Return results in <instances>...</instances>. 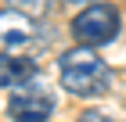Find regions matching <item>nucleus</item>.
Listing matches in <instances>:
<instances>
[{
	"label": "nucleus",
	"mask_w": 126,
	"mask_h": 122,
	"mask_svg": "<svg viewBox=\"0 0 126 122\" xmlns=\"http://www.w3.org/2000/svg\"><path fill=\"white\" fill-rule=\"evenodd\" d=\"M76 122H115L112 115H105V111H87V115H79Z\"/></svg>",
	"instance_id": "7"
},
{
	"label": "nucleus",
	"mask_w": 126,
	"mask_h": 122,
	"mask_svg": "<svg viewBox=\"0 0 126 122\" xmlns=\"http://www.w3.org/2000/svg\"><path fill=\"white\" fill-rule=\"evenodd\" d=\"M43 43H47V36H40L36 18H29L15 7L0 11V54H32Z\"/></svg>",
	"instance_id": "4"
},
{
	"label": "nucleus",
	"mask_w": 126,
	"mask_h": 122,
	"mask_svg": "<svg viewBox=\"0 0 126 122\" xmlns=\"http://www.w3.org/2000/svg\"><path fill=\"white\" fill-rule=\"evenodd\" d=\"M54 111V90H50L47 79H25L11 90L7 101V115L15 122H47Z\"/></svg>",
	"instance_id": "3"
},
{
	"label": "nucleus",
	"mask_w": 126,
	"mask_h": 122,
	"mask_svg": "<svg viewBox=\"0 0 126 122\" xmlns=\"http://www.w3.org/2000/svg\"><path fill=\"white\" fill-rule=\"evenodd\" d=\"M58 75H61V86L79 101H94L112 90V68L101 61L94 47H83V43L58 57Z\"/></svg>",
	"instance_id": "1"
},
{
	"label": "nucleus",
	"mask_w": 126,
	"mask_h": 122,
	"mask_svg": "<svg viewBox=\"0 0 126 122\" xmlns=\"http://www.w3.org/2000/svg\"><path fill=\"white\" fill-rule=\"evenodd\" d=\"M32 75H36L32 54H0V90L18 86L25 79H32Z\"/></svg>",
	"instance_id": "5"
},
{
	"label": "nucleus",
	"mask_w": 126,
	"mask_h": 122,
	"mask_svg": "<svg viewBox=\"0 0 126 122\" xmlns=\"http://www.w3.org/2000/svg\"><path fill=\"white\" fill-rule=\"evenodd\" d=\"M119 29H123V18H119V11L112 4H87V7H79L68 22V32L76 43L83 47H108L112 40L119 36Z\"/></svg>",
	"instance_id": "2"
},
{
	"label": "nucleus",
	"mask_w": 126,
	"mask_h": 122,
	"mask_svg": "<svg viewBox=\"0 0 126 122\" xmlns=\"http://www.w3.org/2000/svg\"><path fill=\"white\" fill-rule=\"evenodd\" d=\"M7 7L22 11V14H29V18H47L50 7H54V0H7Z\"/></svg>",
	"instance_id": "6"
},
{
	"label": "nucleus",
	"mask_w": 126,
	"mask_h": 122,
	"mask_svg": "<svg viewBox=\"0 0 126 122\" xmlns=\"http://www.w3.org/2000/svg\"><path fill=\"white\" fill-rule=\"evenodd\" d=\"M61 4H72V7H87V4H97V0H61Z\"/></svg>",
	"instance_id": "8"
}]
</instances>
